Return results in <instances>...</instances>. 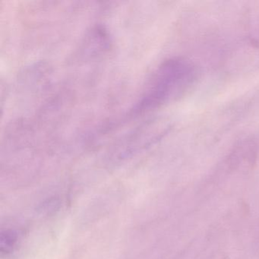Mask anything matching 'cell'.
I'll list each match as a JSON object with an SVG mask.
<instances>
[{
  "instance_id": "obj_1",
  "label": "cell",
  "mask_w": 259,
  "mask_h": 259,
  "mask_svg": "<svg viewBox=\"0 0 259 259\" xmlns=\"http://www.w3.org/2000/svg\"><path fill=\"white\" fill-rule=\"evenodd\" d=\"M196 76V69L190 61L182 58L164 61L130 109L129 117L144 115L177 98L193 84Z\"/></svg>"
},
{
  "instance_id": "obj_3",
  "label": "cell",
  "mask_w": 259,
  "mask_h": 259,
  "mask_svg": "<svg viewBox=\"0 0 259 259\" xmlns=\"http://www.w3.org/2000/svg\"><path fill=\"white\" fill-rule=\"evenodd\" d=\"M12 234V233H6L5 235H2V237H1L2 250H3L4 248H5V252H8L13 247L14 242L15 241V237Z\"/></svg>"
},
{
  "instance_id": "obj_2",
  "label": "cell",
  "mask_w": 259,
  "mask_h": 259,
  "mask_svg": "<svg viewBox=\"0 0 259 259\" xmlns=\"http://www.w3.org/2000/svg\"><path fill=\"white\" fill-rule=\"evenodd\" d=\"M157 138L154 122H146L118 140L113 146V154L119 159L127 158L149 146Z\"/></svg>"
}]
</instances>
